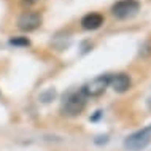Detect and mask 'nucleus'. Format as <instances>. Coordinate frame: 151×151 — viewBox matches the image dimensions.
Wrapping results in <instances>:
<instances>
[{"mask_svg":"<svg viewBox=\"0 0 151 151\" xmlns=\"http://www.w3.org/2000/svg\"><path fill=\"white\" fill-rule=\"evenodd\" d=\"M86 99H88V97L84 96L83 91L72 92L70 96L65 99L64 104H62V108H60L62 115H65V116H76V115H80V113L84 110V107H86Z\"/></svg>","mask_w":151,"mask_h":151,"instance_id":"2","label":"nucleus"},{"mask_svg":"<svg viewBox=\"0 0 151 151\" xmlns=\"http://www.w3.org/2000/svg\"><path fill=\"white\" fill-rule=\"evenodd\" d=\"M104 21L105 19L100 13H88L81 19V27L84 30H97L99 27H102Z\"/></svg>","mask_w":151,"mask_h":151,"instance_id":"7","label":"nucleus"},{"mask_svg":"<svg viewBox=\"0 0 151 151\" xmlns=\"http://www.w3.org/2000/svg\"><path fill=\"white\" fill-rule=\"evenodd\" d=\"M42 14L37 11H24V13L18 18V27L24 32H32L38 29L42 26Z\"/></svg>","mask_w":151,"mask_h":151,"instance_id":"5","label":"nucleus"},{"mask_svg":"<svg viewBox=\"0 0 151 151\" xmlns=\"http://www.w3.org/2000/svg\"><path fill=\"white\" fill-rule=\"evenodd\" d=\"M130 86H132V81H130L129 75L126 73H116V75H110V84L108 88H113L115 92H126L129 91Z\"/></svg>","mask_w":151,"mask_h":151,"instance_id":"6","label":"nucleus"},{"mask_svg":"<svg viewBox=\"0 0 151 151\" xmlns=\"http://www.w3.org/2000/svg\"><path fill=\"white\" fill-rule=\"evenodd\" d=\"M11 45V46H22V48H26V46H29L30 45V40L27 38V37H13V38H10V42H8Z\"/></svg>","mask_w":151,"mask_h":151,"instance_id":"8","label":"nucleus"},{"mask_svg":"<svg viewBox=\"0 0 151 151\" xmlns=\"http://www.w3.org/2000/svg\"><path fill=\"white\" fill-rule=\"evenodd\" d=\"M150 142H151V124L126 137L124 148L129 151H142L150 145Z\"/></svg>","mask_w":151,"mask_h":151,"instance_id":"1","label":"nucleus"},{"mask_svg":"<svg viewBox=\"0 0 151 151\" xmlns=\"http://www.w3.org/2000/svg\"><path fill=\"white\" fill-rule=\"evenodd\" d=\"M108 84H110V75H100L92 81H89L88 84H84V88L81 91L84 92L86 97H99L107 91Z\"/></svg>","mask_w":151,"mask_h":151,"instance_id":"4","label":"nucleus"},{"mask_svg":"<svg viewBox=\"0 0 151 151\" xmlns=\"http://www.w3.org/2000/svg\"><path fill=\"white\" fill-rule=\"evenodd\" d=\"M138 10H140V2L138 0H119L111 6V14L118 19H126L137 14Z\"/></svg>","mask_w":151,"mask_h":151,"instance_id":"3","label":"nucleus"},{"mask_svg":"<svg viewBox=\"0 0 151 151\" xmlns=\"http://www.w3.org/2000/svg\"><path fill=\"white\" fill-rule=\"evenodd\" d=\"M140 54H142V56H150V54H151V43H150V42H146L143 46H142Z\"/></svg>","mask_w":151,"mask_h":151,"instance_id":"9","label":"nucleus"}]
</instances>
